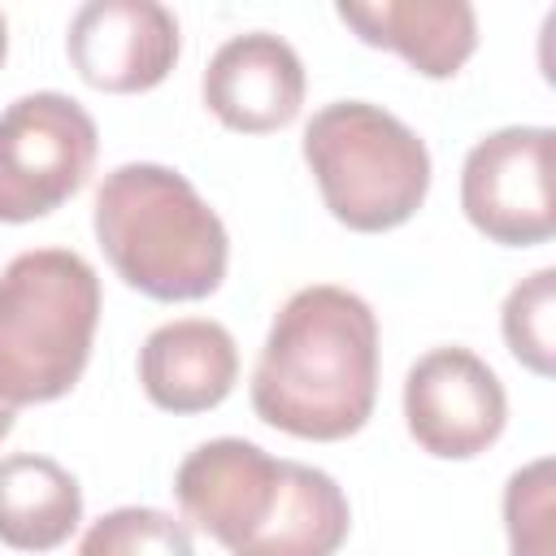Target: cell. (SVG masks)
<instances>
[{"label": "cell", "mask_w": 556, "mask_h": 556, "mask_svg": "<svg viewBox=\"0 0 556 556\" xmlns=\"http://www.w3.org/2000/svg\"><path fill=\"white\" fill-rule=\"evenodd\" d=\"M378 400V317L334 282L300 287L274 317L256 374L252 408L265 426L334 443L374 417Z\"/></svg>", "instance_id": "obj_1"}, {"label": "cell", "mask_w": 556, "mask_h": 556, "mask_svg": "<svg viewBox=\"0 0 556 556\" xmlns=\"http://www.w3.org/2000/svg\"><path fill=\"white\" fill-rule=\"evenodd\" d=\"M208 113L239 135H269L300 117L304 104V65L300 52L269 30H248L226 39L204 70Z\"/></svg>", "instance_id": "obj_10"}, {"label": "cell", "mask_w": 556, "mask_h": 556, "mask_svg": "<svg viewBox=\"0 0 556 556\" xmlns=\"http://www.w3.org/2000/svg\"><path fill=\"white\" fill-rule=\"evenodd\" d=\"M239 378V348L222 321L178 317L156 326L139 348L143 395L165 413H208Z\"/></svg>", "instance_id": "obj_11"}, {"label": "cell", "mask_w": 556, "mask_h": 556, "mask_svg": "<svg viewBox=\"0 0 556 556\" xmlns=\"http://www.w3.org/2000/svg\"><path fill=\"white\" fill-rule=\"evenodd\" d=\"M100 130L65 91L17 96L0 113V222L22 226L61 208L91 174Z\"/></svg>", "instance_id": "obj_5"}, {"label": "cell", "mask_w": 556, "mask_h": 556, "mask_svg": "<svg viewBox=\"0 0 556 556\" xmlns=\"http://www.w3.org/2000/svg\"><path fill=\"white\" fill-rule=\"evenodd\" d=\"M304 161L330 217L356 235L404 226L430 191V152L413 126L369 100H334L304 126Z\"/></svg>", "instance_id": "obj_4"}, {"label": "cell", "mask_w": 556, "mask_h": 556, "mask_svg": "<svg viewBox=\"0 0 556 556\" xmlns=\"http://www.w3.org/2000/svg\"><path fill=\"white\" fill-rule=\"evenodd\" d=\"M13 417H17V408H13V404H4V400H0V439H4V434H9V430H13Z\"/></svg>", "instance_id": "obj_18"}, {"label": "cell", "mask_w": 556, "mask_h": 556, "mask_svg": "<svg viewBox=\"0 0 556 556\" xmlns=\"http://www.w3.org/2000/svg\"><path fill=\"white\" fill-rule=\"evenodd\" d=\"M343 26L369 48L400 52L421 78H452L478 48V17L465 0H374L339 4Z\"/></svg>", "instance_id": "obj_12"}, {"label": "cell", "mask_w": 556, "mask_h": 556, "mask_svg": "<svg viewBox=\"0 0 556 556\" xmlns=\"http://www.w3.org/2000/svg\"><path fill=\"white\" fill-rule=\"evenodd\" d=\"M404 421L421 452L439 460L482 456L508 421V395L495 369L469 348H430L404 378Z\"/></svg>", "instance_id": "obj_7"}, {"label": "cell", "mask_w": 556, "mask_h": 556, "mask_svg": "<svg viewBox=\"0 0 556 556\" xmlns=\"http://www.w3.org/2000/svg\"><path fill=\"white\" fill-rule=\"evenodd\" d=\"M556 269L543 265L530 278H521L504 308H500V330L508 352L539 378H552L556 369Z\"/></svg>", "instance_id": "obj_15"}, {"label": "cell", "mask_w": 556, "mask_h": 556, "mask_svg": "<svg viewBox=\"0 0 556 556\" xmlns=\"http://www.w3.org/2000/svg\"><path fill=\"white\" fill-rule=\"evenodd\" d=\"M552 126H504L482 135L460 165V208L478 235L504 248H534L556 235Z\"/></svg>", "instance_id": "obj_6"}, {"label": "cell", "mask_w": 556, "mask_h": 556, "mask_svg": "<svg viewBox=\"0 0 556 556\" xmlns=\"http://www.w3.org/2000/svg\"><path fill=\"white\" fill-rule=\"evenodd\" d=\"M504 530L513 556H552V456H539L508 478Z\"/></svg>", "instance_id": "obj_17"}, {"label": "cell", "mask_w": 556, "mask_h": 556, "mask_svg": "<svg viewBox=\"0 0 556 556\" xmlns=\"http://www.w3.org/2000/svg\"><path fill=\"white\" fill-rule=\"evenodd\" d=\"M65 52L87 87L135 96L169 78L182 35L178 17L156 0H91L70 17Z\"/></svg>", "instance_id": "obj_9"}, {"label": "cell", "mask_w": 556, "mask_h": 556, "mask_svg": "<svg viewBox=\"0 0 556 556\" xmlns=\"http://www.w3.org/2000/svg\"><path fill=\"white\" fill-rule=\"evenodd\" d=\"M100 326V278L70 248H30L0 269V400L48 404L74 391Z\"/></svg>", "instance_id": "obj_3"}, {"label": "cell", "mask_w": 556, "mask_h": 556, "mask_svg": "<svg viewBox=\"0 0 556 556\" xmlns=\"http://www.w3.org/2000/svg\"><path fill=\"white\" fill-rule=\"evenodd\" d=\"M78 556H195V543L174 513L126 504L87 526Z\"/></svg>", "instance_id": "obj_16"}, {"label": "cell", "mask_w": 556, "mask_h": 556, "mask_svg": "<svg viewBox=\"0 0 556 556\" xmlns=\"http://www.w3.org/2000/svg\"><path fill=\"white\" fill-rule=\"evenodd\" d=\"M348 530L352 508L343 486L326 469L287 460L278 508L239 556H334L348 543Z\"/></svg>", "instance_id": "obj_14"}, {"label": "cell", "mask_w": 556, "mask_h": 556, "mask_svg": "<svg viewBox=\"0 0 556 556\" xmlns=\"http://www.w3.org/2000/svg\"><path fill=\"white\" fill-rule=\"evenodd\" d=\"M83 521V486L52 456L13 452L0 460V543L13 552H52Z\"/></svg>", "instance_id": "obj_13"}, {"label": "cell", "mask_w": 556, "mask_h": 556, "mask_svg": "<svg viewBox=\"0 0 556 556\" xmlns=\"http://www.w3.org/2000/svg\"><path fill=\"white\" fill-rule=\"evenodd\" d=\"M96 239L113 274L148 300L187 304L222 287L230 235L187 174L130 161L96 191Z\"/></svg>", "instance_id": "obj_2"}, {"label": "cell", "mask_w": 556, "mask_h": 556, "mask_svg": "<svg viewBox=\"0 0 556 556\" xmlns=\"http://www.w3.org/2000/svg\"><path fill=\"white\" fill-rule=\"evenodd\" d=\"M4 56H9V22L0 13V65H4Z\"/></svg>", "instance_id": "obj_19"}, {"label": "cell", "mask_w": 556, "mask_h": 556, "mask_svg": "<svg viewBox=\"0 0 556 556\" xmlns=\"http://www.w3.org/2000/svg\"><path fill=\"white\" fill-rule=\"evenodd\" d=\"M287 460L269 456L248 439H208L174 473L182 517L239 556L274 517L282 495Z\"/></svg>", "instance_id": "obj_8"}]
</instances>
